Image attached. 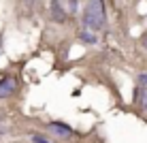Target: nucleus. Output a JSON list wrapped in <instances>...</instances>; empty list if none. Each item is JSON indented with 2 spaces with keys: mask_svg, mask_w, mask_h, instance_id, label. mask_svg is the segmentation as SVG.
<instances>
[{
  "mask_svg": "<svg viewBox=\"0 0 147 143\" xmlns=\"http://www.w3.org/2000/svg\"><path fill=\"white\" fill-rule=\"evenodd\" d=\"M79 39L81 41H83V43H88V45H94L96 43V41H98V39H96V34L92 32V30H81V34H79Z\"/></svg>",
  "mask_w": 147,
  "mask_h": 143,
  "instance_id": "nucleus-6",
  "label": "nucleus"
},
{
  "mask_svg": "<svg viewBox=\"0 0 147 143\" xmlns=\"http://www.w3.org/2000/svg\"><path fill=\"white\" fill-rule=\"evenodd\" d=\"M49 13H51V19H55V22H66V11H62L60 0H51V9H49Z\"/></svg>",
  "mask_w": 147,
  "mask_h": 143,
  "instance_id": "nucleus-5",
  "label": "nucleus"
},
{
  "mask_svg": "<svg viewBox=\"0 0 147 143\" xmlns=\"http://www.w3.org/2000/svg\"><path fill=\"white\" fill-rule=\"evenodd\" d=\"M30 141H32V143H51L45 135H40V132H34V135H30Z\"/></svg>",
  "mask_w": 147,
  "mask_h": 143,
  "instance_id": "nucleus-7",
  "label": "nucleus"
},
{
  "mask_svg": "<svg viewBox=\"0 0 147 143\" xmlns=\"http://www.w3.org/2000/svg\"><path fill=\"white\" fill-rule=\"evenodd\" d=\"M132 100H134V105L139 107L143 113H147V73H141L139 77H136Z\"/></svg>",
  "mask_w": 147,
  "mask_h": 143,
  "instance_id": "nucleus-2",
  "label": "nucleus"
},
{
  "mask_svg": "<svg viewBox=\"0 0 147 143\" xmlns=\"http://www.w3.org/2000/svg\"><path fill=\"white\" fill-rule=\"evenodd\" d=\"M47 128H49V132H51V135L60 137V139H70V137H75V130L70 128L66 122H49Z\"/></svg>",
  "mask_w": 147,
  "mask_h": 143,
  "instance_id": "nucleus-4",
  "label": "nucleus"
},
{
  "mask_svg": "<svg viewBox=\"0 0 147 143\" xmlns=\"http://www.w3.org/2000/svg\"><path fill=\"white\" fill-rule=\"evenodd\" d=\"M141 45H143V49H145V52H147V32L143 34V39H141Z\"/></svg>",
  "mask_w": 147,
  "mask_h": 143,
  "instance_id": "nucleus-8",
  "label": "nucleus"
},
{
  "mask_svg": "<svg viewBox=\"0 0 147 143\" xmlns=\"http://www.w3.org/2000/svg\"><path fill=\"white\" fill-rule=\"evenodd\" d=\"M81 24H83L85 30H92V32L105 30V26H107V13H105L102 0H88V4L83 9V15H81Z\"/></svg>",
  "mask_w": 147,
  "mask_h": 143,
  "instance_id": "nucleus-1",
  "label": "nucleus"
},
{
  "mask_svg": "<svg viewBox=\"0 0 147 143\" xmlns=\"http://www.w3.org/2000/svg\"><path fill=\"white\" fill-rule=\"evenodd\" d=\"M19 90V81L13 77V75H0V100L4 98H11V96L17 94Z\"/></svg>",
  "mask_w": 147,
  "mask_h": 143,
  "instance_id": "nucleus-3",
  "label": "nucleus"
}]
</instances>
